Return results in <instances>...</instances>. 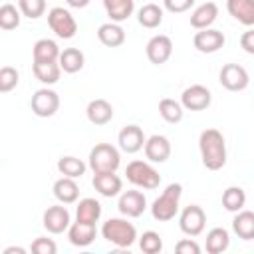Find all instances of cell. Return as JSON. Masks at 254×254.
Masks as SVG:
<instances>
[{
  "label": "cell",
  "instance_id": "4fadbf2b",
  "mask_svg": "<svg viewBox=\"0 0 254 254\" xmlns=\"http://www.w3.org/2000/svg\"><path fill=\"white\" fill-rule=\"evenodd\" d=\"M117 208L123 216L127 218H137L145 212L147 208V198L141 190H125L121 192L119 196V202H117Z\"/></svg>",
  "mask_w": 254,
  "mask_h": 254
},
{
  "label": "cell",
  "instance_id": "9c48e42d",
  "mask_svg": "<svg viewBox=\"0 0 254 254\" xmlns=\"http://www.w3.org/2000/svg\"><path fill=\"white\" fill-rule=\"evenodd\" d=\"M179 226L187 236H198L206 226V214H204L202 206H198V204L185 206L179 216Z\"/></svg>",
  "mask_w": 254,
  "mask_h": 254
},
{
  "label": "cell",
  "instance_id": "ac0fdd59",
  "mask_svg": "<svg viewBox=\"0 0 254 254\" xmlns=\"http://www.w3.org/2000/svg\"><path fill=\"white\" fill-rule=\"evenodd\" d=\"M97 236V228L95 224H89V222H81V220H75L73 224H69L67 228V238L73 246H89Z\"/></svg>",
  "mask_w": 254,
  "mask_h": 254
},
{
  "label": "cell",
  "instance_id": "ffe728a7",
  "mask_svg": "<svg viewBox=\"0 0 254 254\" xmlns=\"http://www.w3.org/2000/svg\"><path fill=\"white\" fill-rule=\"evenodd\" d=\"M218 16V6L214 2H204L200 6H196L190 14V26L194 30H204V28H210L214 24Z\"/></svg>",
  "mask_w": 254,
  "mask_h": 254
},
{
  "label": "cell",
  "instance_id": "8fae6325",
  "mask_svg": "<svg viewBox=\"0 0 254 254\" xmlns=\"http://www.w3.org/2000/svg\"><path fill=\"white\" fill-rule=\"evenodd\" d=\"M145 54H147V58H149L151 64L163 65V64H167V62L171 60V56H173V40H171L169 36H165V34H157V36H153V38L147 42Z\"/></svg>",
  "mask_w": 254,
  "mask_h": 254
},
{
  "label": "cell",
  "instance_id": "9a60e30c",
  "mask_svg": "<svg viewBox=\"0 0 254 254\" xmlns=\"http://www.w3.org/2000/svg\"><path fill=\"white\" fill-rule=\"evenodd\" d=\"M145 141H147V139H145L143 129H141L139 125H125V127L119 131V135H117L119 149H121L123 153H129V155L141 151V149L145 147Z\"/></svg>",
  "mask_w": 254,
  "mask_h": 254
},
{
  "label": "cell",
  "instance_id": "277c9868",
  "mask_svg": "<svg viewBox=\"0 0 254 254\" xmlns=\"http://www.w3.org/2000/svg\"><path fill=\"white\" fill-rule=\"evenodd\" d=\"M121 165L119 149L111 143H97L89 151V169L95 173H115Z\"/></svg>",
  "mask_w": 254,
  "mask_h": 254
},
{
  "label": "cell",
  "instance_id": "e575fe53",
  "mask_svg": "<svg viewBox=\"0 0 254 254\" xmlns=\"http://www.w3.org/2000/svg\"><path fill=\"white\" fill-rule=\"evenodd\" d=\"M20 8H16L14 4H2L0 6V28L2 30H14L20 26Z\"/></svg>",
  "mask_w": 254,
  "mask_h": 254
},
{
  "label": "cell",
  "instance_id": "52a82bcc",
  "mask_svg": "<svg viewBox=\"0 0 254 254\" xmlns=\"http://www.w3.org/2000/svg\"><path fill=\"white\" fill-rule=\"evenodd\" d=\"M218 81L224 89L228 91H242L248 87L250 83V75L248 71L240 65V64H224L220 67V73H218Z\"/></svg>",
  "mask_w": 254,
  "mask_h": 254
},
{
  "label": "cell",
  "instance_id": "ab89813d",
  "mask_svg": "<svg viewBox=\"0 0 254 254\" xmlns=\"http://www.w3.org/2000/svg\"><path fill=\"white\" fill-rule=\"evenodd\" d=\"M165 8L173 14H181V12H187L190 10V6L194 4V0H163Z\"/></svg>",
  "mask_w": 254,
  "mask_h": 254
},
{
  "label": "cell",
  "instance_id": "3957f363",
  "mask_svg": "<svg viewBox=\"0 0 254 254\" xmlns=\"http://www.w3.org/2000/svg\"><path fill=\"white\" fill-rule=\"evenodd\" d=\"M101 236L117 248H129L137 240V228L127 218H109L101 226Z\"/></svg>",
  "mask_w": 254,
  "mask_h": 254
},
{
  "label": "cell",
  "instance_id": "30bf717a",
  "mask_svg": "<svg viewBox=\"0 0 254 254\" xmlns=\"http://www.w3.org/2000/svg\"><path fill=\"white\" fill-rule=\"evenodd\" d=\"M42 222H44V228L52 234H62L69 228L71 224V216H69V210L60 202V204H54V206H48L44 210V216H42Z\"/></svg>",
  "mask_w": 254,
  "mask_h": 254
},
{
  "label": "cell",
  "instance_id": "5b68a950",
  "mask_svg": "<svg viewBox=\"0 0 254 254\" xmlns=\"http://www.w3.org/2000/svg\"><path fill=\"white\" fill-rule=\"evenodd\" d=\"M125 177L133 187L145 189V190H153V189H157L161 185V175L157 173V169L151 163L139 161V159H135V161H131L127 165Z\"/></svg>",
  "mask_w": 254,
  "mask_h": 254
},
{
  "label": "cell",
  "instance_id": "f546056e",
  "mask_svg": "<svg viewBox=\"0 0 254 254\" xmlns=\"http://www.w3.org/2000/svg\"><path fill=\"white\" fill-rule=\"evenodd\" d=\"M137 20H139V24L143 28L155 30V28H159L163 24V8L157 6V4H153V2H149V4H145V6L139 8Z\"/></svg>",
  "mask_w": 254,
  "mask_h": 254
},
{
  "label": "cell",
  "instance_id": "74e56055",
  "mask_svg": "<svg viewBox=\"0 0 254 254\" xmlns=\"http://www.w3.org/2000/svg\"><path fill=\"white\" fill-rule=\"evenodd\" d=\"M18 79H20L18 69L12 67V65H4V67L0 69V91H2V93L12 91V89L18 85Z\"/></svg>",
  "mask_w": 254,
  "mask_h": 254
},
{
  "label": "cell",
  "instance_id": "8d00e7d4",
  "mask_svg": "<svg viewBox=\"0 0 254 254\" xmlns=\"http://www.w3.org/2000/svg\"><path fill=\"white\" fill-rule=\"evenodd\" d=\"M22 16L30 20H38L46 12V0H18Z\"/></svg>",
  "mask_w": 254,
  "mask_h": 254
},
{
  "label": "cell",
  "instance_id": "7c38bea8",
  "mask_svg": "<svg viewBox=\"0 0 254 254\" xmlns=\"http://www.w3.org/2000/svg\"><path fill=\"white\" fill-rule=\"evenodd\" d=\"M210 101H212L210 89L200 83H194L181 93V103L187 111H202L210 105Z\"/></svg>",
  "mask_w": 254,
  "mask_h": 254
},
{
  "label": "cell",
  "instance_id": "b9f144b4",
  "mask_svg": "<svg viewBox=\"0 0 254 254\" xmlns=\"http://www.w3.org/2000/svg\"><path fill=\"white\" fill-rule=\"evenodd\" d=\"M240 48H242L246 54H252V56H254V28L246 30V32L240 36Z\"/></svg>",
  "mask_w": 254,
  "mask_h": 254
},
{
  "label": "cell",
  "instance_id": "1f68e13d",
  "mask_svg": "<svg viewBox=\"0 0 254 254\" xmlns=\"http://www.w3.org/2000/svg\"><path fill=\"white\" fill-rule=\"evenodd\" d=\"M246 204V192L242 187H228L222 192V206L228 212H238Z\"/></svg>",
  "mask_w": 254,
  "mask_h": 254
},
{
  "label": "cell",
  "instance_id": "2e32d148",
  "mask_svg": "<svg viewBox=\"0 0 254 254\" xmlns=\"http://www.w3.org/2000/svg\"><path fill=\"white\" fill-rule=\"evenodd\" d=\"M145 157L151 163H165L171 157V141L165 135H151L145 141Z\"/></svg>",
  "mask_w": 254,
  "mask_h": 254
},
{
  "label": "cell",
  "instance_id": "ba28073f",
  "mask_svg": "<svg viewBox=\"0 0 254 254\" xmlns=\"http://www.w3.org/2000/svg\"><path fill=\"white\" fill-rule=\"evenodd\" d=\"M30 107L38 117H52L60 109V95L50 87H42L32 95Z\"/></svg>",
  "mask_w": 254,
  "mask_h": 254
},
{
  "label": "cell",
  "instance_id": "7402d4cb",
  "mask_svg": "<svg viewBox=\"0 0 254 254\" xmlns=\"http://www.w3.org/2000/svg\"><path fill=\"white\" fill-rule=\"evenodd\" d=\"M226 10L236 22L254 26V0H226Z\"/></svg>",
  "mask_w": 254,
  "mask_h": 254
},
{
  "label": "cell",
  "instance_id": "d6986e66",
  "mask_svg": "<svg viewBox=\"0 0 254 254\" xmlns=\"http://www.w3.org/2000/svg\"><path fill=\"white\" fill-rule=\"evenodd\" d=\"M85 115H87L89 123H93V125H107L113 119V105L107 99H101V97L91 99L87 103Z\"/></svg>",
  "mask_w": 254,
  "mask_h": 254
},
{
  "label": "cell",
  "instance_id": "ee69618b",
  "mask_svg": "<svg viewBox=\"0 0 254 254\" xmlns=\"http://www.w3.org/2000/svg\"><path fill=\"white\" fill-rule=\"evenodd\" d=\"M24 252H26V250L20 248V246H10V248L4 250V254H24Z\"/></svg>",
  "mask_w": 254,
  "mask_h": 254
},
{
  "label": "cell",
  "instance_id": "f35d334b",
  "mask_svg": "<svg viewBox=\"0 0 254 254\" xmlns=\"http://www.w3.org/2000/svg\"><path fill=\"white\" fill-rule=\"evenodd\" d=\"M32 252H36V254H56L58 252V246H56V242L52 238L40 236V238H36L32 242Z\"/></svg>",
  "mask_w": 254,
  "mask_h": 254
},
{
  "label": "cell",
  "instance_id": "8992f818",
  "mask_svg": "<svg viewBox=\"0 0 254 254\" xmlns=\"http://www.w3.org/2000/svg\"><path fill=\"white\" fill-rule=\"evenodd\" d=\"M48 26L52 28V32L62 38V40H71L77 32V22L71 16L69 10L62 8V6H54L48 12Z\"/></svg>",
  "mask_w": 254,
  "mask_h": 254
},
{
  "label": "cell",
  "instance_id": "5bb4252c",
  "mask_svg": "<svg viewBox=\"0 0 254 254\" xmlns=\"http://www.w3.org/2000/svg\"><path fill=\"white\" fill-rule=\"evenodd\" d=\"M224 42H226L224 34L220 30H214V28L198 30L192 38V44L200 54H214L224 46Z\"/></svg>",
  "mask_w": 254,
  "mask_h": 254
},
{
  "label": "cell",
  "instance_id": "d4e9b609",
  "mask_svg": "<svg viewBox=\"0 0 254 254\" xmlns=\"http://www.w3.org/2000/svg\"><path fill=\"white\" fill-rule=\"evenodd\" d=\"M232 230L242 240H254V210H238L232 218Z\"/></svg>",
  "mask_w": 254,
  "mask_h": 254
},
{
  "label": "cell",
  "instance_id": "7a4b0ae2",
  "mask_svg": "<svg viewBox=\"0 0 254 254\" xmlns=\"http://www.w3.org/2000/svg\"><path fill=\"white\" fill-rule=\"evenodd\" d=\"M181 194H183V185L179 183H171L151 204V214L155 220L159 222H167L173 220L179 212V202H181Z\"/></svg>",
  "mask_w": 254,
  "mask_h": 254
},
{
  "label": "cell",
  "instance_id": "603a6c76",
  "mask_svg": "<svg viewBox=\"0 0 254 254\" xmlns=\"http://www.w3.org/2000/svg\"><path fill=\"white\" fill-rule=\"evenodd\" d=\"M54 196L62 202V204H71L77 200L79 196V187L75 183V179L71 177H60L56 183H54Z\"/></svg>",
  "mask_w": 254,
  "mask_h": 254
},
{
  "label": "cell",
  "instance_id": "4dcf8cb0",
  "mask_svg": "<svg viewBox=\"0 0 254 254\" xmlns=\"http://www.w3.org/2000/svg\"><path fill=\"white\" fill-rule=\"evenodd\" d=\"M85 64V56L79 48H65L60 54V65L65 73H77Z\"/></svg>",
  "mask_w": 254,
  "mask_h": 254
},
{
  "label": "cell",
  "instance_id": "83f0119b",
  "mask_svg": "<svg viewBox=\"0 0 254 254\" xmlns=\"http://www.w3.org/2000/svg\"><path fill=\"white\" fill-rule=\"evenodd\" d=\"M99 218H101V204H99V200L87 196V198H81L77 202V206H75V220L95 224Z\"/></svg>",
  "mask_w": 254,
  "mask_h": 254
},
{
  "label": "cell",
  "instance_id": "cb8c5ba5",
  "mask_svg": "<svg viewBox=\"0 0 254 254\" xmlns=\"http://www.w3.org/2000/svg\"><path fill=\"white\" fill-rule=\"evenodd\" d=\"M32 71H34L36 79L42 81L44 85H54L60 81L62 65H60V62H34Z\"/></svg>",
  "mask_w": 254,
  "mask_h": 254
},
{
  "label": "cell",
  "instance_id": "4316f807",
  "mask_svg": "<svg viewBox=\"0 0 254 254\" xmlns=\"http://www.w3.org/2000/svg\"><path fill=\"white\" fill-rule=\"evenodd\" d=\"M60 54H62L60 46L54 40H48V38L38 40L32 48L34 62H60Z\"/></svg>",
  "mask_w": 254,
  "mask_h": 254
},
{
  "label": "cell",
  "instance_id": "6da1fadb",
  "mask_svg": "<svg viewBox=\"0 0 254 254\" xmlns=\"http://www.w3.org/2000/svg\"><path fill=\"white\" fill-rule=\"evenodd\" d=\"M202 165L208 171H218L226 165V141L218 129H204L198 137Z\"/></svg>",
  "mask_w": 254,
  "mask_h": 254
},
{
  "label": "cell",
  "instance_id": "836d02e7",
  "mask_svg": "<svg viewBox=\"0 0 254 254\" xmlns=\"http://www.w3.org/2000/svg\"><path fill=\"white\" fill-rule=\"evenodd\" d=\"M85 163L73 155H65L58 161V171L64 175V177H71V179H79L83 173H85Z\"/></svg>",
  "mask_w": 254,
  "mask_h": 254
},
{
  "label": "cell",
  "instance_id": "484cf974",
  "mask_svg": "<svg viewBox=\"0 0 254 254\" xmlns=\"http://www.w3.org/2000/svg\"><path fill=\"white\" fill-rule=\"evenodd\" d=\"M103 8H105L111 22L121 24L133 14L135 2L133 0H103Z\"/></svg>",
  "mask_w": 254,
  "mask_h": 254
},
{
  "label": "cell",
  "instance_id": "f1b7e54d",
  "mask_svg": "<svg viewBox=\"0 0 254 254\" xmlns=\"http://www.w3.org/2000/svg\"><path fill=\"white\" fill-rule=\"evenodd\" d=\"M228 246H230V234L226 228L216 226V228L208 230L206 242H204V248L208 254H220V252L228 250Z\"/></svg>",
  "mask_w": 254,
  "mask_h": 254
},
{
  "label": "cell",
  "instance_id": "d6a6232c",
  "mask_svg": "<svg viewBox=\"0 0 254 254\" xmlns=\"http://www.w3.org/2000/svg\"><path fill=\"white\" fill-rule=\"evenodd\" d=\"M159 113L167 123H179L185 115V107L181 101H175L171 97H165L159 101Z\"/></svg>",
  "mask_w": 254,
  "mask_h": 254
},
{
  "label": "cell",
  "instance_id": "d590c367",
  "mask_svg": "<svg viewBox=\"0 0 254 254\" xmlns=\"http://www.w3.org/2000/svg\"><path fill=\"white\" fill-rule=\"evenodd\" d=\"M139 248L145 254H159L163 250V238L155 230H147L139 236Z\"/></svg>",
  "mask_w": 254,
  "mask_h": 254
},
{
  "label": "cell",
  "instance_id": "7bdbcfd3",
  "mask_svg": "<svg viewBox=\"0 0 254 254\" xmlns=\"http://www.w3.org/2000/svg\"><path fill=\"white\" fill-rule=\"evenodd\" d=\"M67 2V6H71V8H85L91 0H65Z\"/></svg>",
  "mask_w": 254,
  "mask_h": 254
},
{
  "label": "cell",
  "instance_id": "60d3db41",
  "mask_svg": "<svg viewBox=\"0 0 254 254\" xmlns=\"http://www.w3.org/2000/svg\"><path fill=\"white\" fill-rule=\"evenodd\" d=\"M175 250H177L179 254H200V246H198L194 240H190V238L179 240L177 246H175Z\"/></svg>",
  "mask_w": 254,
  "mask_h": 254
},
{
  "label": "cell",
  "instance_id": "e0dca14e",
  "mask_svg": "<svg viewBox=\"0 0 254 254\" xmlns=\"http://www.w3.org/2000/svg\"><path fill=\"white\" fill-rule=\"evenodd\" d=\"M93 189L101 194V196H117L123 189V181L119 175L115 173H95L93 175Z\"/></svg>",
  "mask_w": 254,
  "mask_h": 254
},
{
  "label": "cell",
  "instance_id": "44dd1931",
  "mask_svg": "<svg viewBox=\"0 0 254 254\" xmlns=\"http://www.w3.org/2000/svg\"><path fill=\"white\" fill-rule=\"evenodd\" d=\"M97 40L107 48H119L125 44V30L117 22H105L97 28Z\"/></svg>",
  "mask_w": 254,
  "mask_h": 254
}]
</instances>
